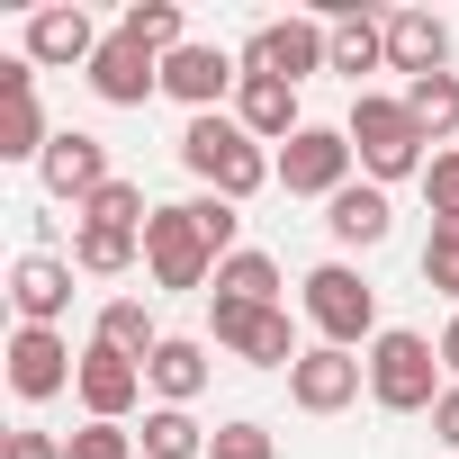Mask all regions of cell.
I'll list each match as a JSON object with an SVG mask.
<instances>
[{"label":"cell","mask_w":459,"mask_h":459,"mask_svg":"<svg viewBox=\"0 0 459 459\" xmlns=\"http://www.w3.org/2000/svg\"><path fill=\"white\" fill-rule=\"evenodd\" d=\"M235 126L253 135V144H289L307 117H298V82H271V73H244V91H235Z\"/></svg>","instance_id":"ffe728a7"},{"label":"cell","mask_w":459,"mask_h":459,"mask_svg":"<svg viewBox=\"0 0 459 459\" xmlns=\"http://www.w3.org/2000/svg\"><path fill=\"white\" fill-rule=\"evenodd\" d=\"M135 253H144V235H100V225H73V271H91V280L135 271Z\"/></svg>","instance_id":"83f0119b"},{"label":"cell","mask_w":459,"mask_h":459,"mask_svg":"<svg viewBox=\"0 0 459 459\" xmlns=\"http://www.w3.org/2000/svg\"><path fill=\"white\" fill-rule=\"evenodd\" d=\"M441 369H450V378H459V316H450V325H441Z\"/></svg>","instance_id":"8d00e7d4"},{"label":"cell","mask_w":459,"mask_h":459,"mask_svg":"<svg viewBox=\"0 0 459 459\" xmlns=\"http://www.w3.org/2000/svg\"><path fill=\"white\" fill-rule=\"evenodd\" d=\"M144 271H153V289H207L216 280V244L198 235L189 198H171V207L144 216Z\"/></svg>","instance_id":"5b68a950"},{"label":"cell","mask_w":459,"mask_h":459,"mask_svg":"<svg viewBox=\"0 0 459 459\" xmlns=\"http://www.w3.org/2000/svg\"><path fill=\"white\" fill-rule=\"evenodd\" d=\"M73 396L91 405V423H126V414L144 405V360H126V351H108V342H82Z\"/></svg>","instance_id":"4fadbf2b"},{"label":"cell","mask_w":459,"mask_h":459,"mask_svg":"<svg viewBox=\"0 0 459 459\" xmlns=\"http://www.w3.org/2000/svg\"><path fill=\"white\" fill-rule=\"evenodd\" d=\"M180 171H189L207 198H235V207H244L262 180H280V153H262L235 117L216 108V117H189V126H180Z\"/></svg>","instance_id":"6da1fadb"},{"label":"cell","mask_w":459,"mask_h":459,"mask_svg":"<svg viewBox=\"0 0 459 459\" xmlns=\"http://www.w3.org/2000/svg\"><path fill=\"white\" fill-rule=\"evenodd\" d=\"M0 360H10V396H19V405H55V396L82 378V351L64 342V325H19Z\"/></svg>","instance_id":"52a82bcc"},{"label":"cell","mask_w":459,"mask_h":459,"mask_svg":"<svg viewBox=\"0 0 459 459\" xmlns=\"http://www.w3.org/2000/svg\"><path fill=\"white\" fill-rule=\"evenodd\" d=\"M100 46H108V37H100V19H91V10H37V19L19 28V55H28L37 73H73V64L91 73V55H100Z\"/></svg>","instance_id":"7c38bea8"},{"label":"cell","mask_w":459,"mask_h":459,"mask_svg":"<svg viewBox=\"0 0 459 459\" xmlns=\"http://www.w3.org/2000/svg\"><path fill=\"white\" fill-rule=\"evenodd\" d=\"M10 307H19V325H64L73 316V262L64 253H19L10 262Z\"/></svg>","instance_id":"e0dca14e"},{"label":"cell","mask_w":459,"mask_h":459,"mask_svg":"<svg viewBox=\"0 0 459 459\" xmlns=\"http://www.w3.org/2000/svg\"><path fill=\"white\" fill-rule=\"evenodd\" d=\"M216 298H235V307H280V262L244 244L235 262H216Z\"/></svg>","instance_id":"4316f807"},{"label":"cell","mask_w":459,"mask_h":459,"mask_svg":"<svg viewBox=\"0 0 459 459\" xmlns=\"http://www.w3.org/2000/svg\"><path fill=\"white\" fill-rule=\"evenodd\" d=\"M189 216H198V235L216 244V262H235V253H244V207H235V198H207V189H198Z\"/></svg>","instance_id":"f546056e"},{"label":"cell","mask_w":459,"mask_h":459,"mask_svg":"<svg viewBox=\"0 0 459 459\" xmlns=\"http://www.w3.org/2000/svg\"><path fill=\"white\" fill-rule=\"evenodd\" d=\"M387 73H405V82L450 73V28L432 10H387Z\"/></svg>","instance_id":"d6986e66"},{"label":"cell","mask_w":459,"mask_h":459,"mask_svg":"<svg viewBox=\"0 0 459 459\" xmlns=\"http://www.w3.org/2000/svg\"><path fill=\"white\" fill-rule=\"evenodd\" d=\"M91 342H108V351H126V360H153V351H162V325H153L144 298H108L100 325H91Z\"/></svg>","instance_id":"603a6c76"},{"label":"cell","mask_w":459,"mask_h":459,"mask_svg":"<svg viewBox=\"0 0 459 459\" xmlns=\"http://www.w3.org/2000/svg\"><path fill=\"white\" fill-rule=\"evenodd\" d=\"M351 135L342 126H298L289 144H280V189L289 198H342L351 189Z\"/></svg>","instance_id":"9c48e42d"},{"label":"cell","mask_w":459,"mask_h":459,"mask_svg":"<svg viewBox=\"0 0 459 459\" xmlns=\"http://www.w3.org/2000/svg\"><path fill=\"white\" fill-rule=\"evenodd\" d=\"M0 459H64V441H55V432H37V423H19L10 441H0Z\"/></svg>","instance_id":"e575fe53"},{"label":"cell","mask_w":459,"mask_h":459,"mask_svg":"<svg viewBox=\"0 0 459 459\" xmlns=\"http://www.w3.org/2000/svg\"><path fill=\"white\" fill-rule=\"evenodd\" d=\"M432 432H441V450H459V378L441 387V405H432Z\"/></svg>","instance_id":"d590c367"},{"label":"cell","mask_w":459,"mask_h":459,"mask_svg":"<svg viewBox=\"0 0 459 459\" xmlns=\"http://www.w3.org/2000/svg\"><path fill=\"white\" fill-rule=\"evenodd\" d=\"M64 459H144V450H135L126 423H82V432L64 441Z\"/></svg>","instance_id":"1f68e13d"},{"label":"cell","mask_w":459,"mask_h":459,"mask_svg":"<svg viewBox=\"0 0 459 459\" xmlns=\"http://www.w3.org/2000/svg\"><path fill=\"white\" fill-rule=\"evenodd\" d=\"M325 37H333V73H351V82L387 64V19H369V10H333Z\"/></svg>","instance_id":"7402d4cb"},{"label":"cell","mask_w":459,"mask_h":459,"mask_svg":"<svg viewBox=\"0 0 459 459\" xmlns=\"http://www.w3.org/2000/svg\"><path fill=\"white\" fill-rule=\"evenodd\" d=\"M369 396L387 414H432L441 405V342H423L414 325H387L369 342Z\"/></svg>","instance_id":"3957f363"},{"label":"cell","mask_w":459,"mask_h":459,"mask_svg":"<svg viewBox=\"0 0 459 459\" xmlns=\"http://www.w3.org/2000/svg\"><path fill=\"white\" fill-rule=\"evenodd\" d=\"M162 91L189 108V117H216V100H235L244 91V55H225V46H180V55H162Z\"/></svg>","instance_id":"30bf717a"},{"label":"cell","mask_w":459,"mask_h":459,"mask_svg":"<svg viewBox=\"0 0 459 459\" xmlns=\"http://www.w3.org/2000/svg\"><path fill=\"white\" fill-rule=\"evenodd\" d=\"M37 180H46V198H91V189H108L117 171H108V144L91 135V126H55V144H46V162H37Z\"/></svg>","instance_id":"9a60e30c"},{"label":"cell","mask_w":459,"mask_h":459,"mask_svg":"<svg viewBox=\"0 0 459 459\" xmlns=\"http://www.w3.org/2000/svg\"><path fill=\"white\" fill-rule=\"evenodd\" d=\"M207 333H216V351H235L244 369H298V325H289V307H235V298H216V307H207Z\"/></svg>","instance_id":"8992f818"},{"label":"cell","mask_w":459,"mask_h":459,"mask_svg":"<svg viewBox=\"0 0 459 459\" xmlns=\"http://www.w3.org/2000/svg\"><path fill=\"white\" fill-rule=\"evenodd\" d=\"M342 135H351V153H360V180H378V189H396V180H423V171H432L423 126H414V117H405V100H387V91H360Z\"/></svg>","instance_id":"7a4b0ae2"},{"label":"cell","mask_w":459,"mask_h":459,"mask_svg":"<svg viewBox=\"0 0 459 459\" xmlns=\"http://www.w3.org/2000/svg\"><path fill=\"white\" fill-rule=\"evenodd\" d=\"M396 100H405V117L423 126V144L459 135V73H432V82H405Z\"/></svg>","instance_id":"484cf974"},{"label":"cell","mask_w":459,"mask_h":459,"mask_svg":"<svg viewBox=\"0 0 459 459\" xmlns=\"http://www.w3.org/2000/svg\"><path fill=\"white\" fill-rule=\"evenodd\" d=\"M117 28H126L144 55H180V46H189V28H180V0H135V10H126Z\"/></svg>","instance_id":"f1b7e54d"},{"label":"cell","mask_w":459,"mask_h":459,"mask_svg":"<svg viewBox=\"0 0 459 459\" xmlns=\"http://www.w3.org/2000/svg\"><path fill=\"white\" fill-rule=\"evenodd\" d=\"M423 289L459 298V225H432V235H423Z\"/></svg>","instance_id":"4dcf8cb0"},{"label":"cell","mask_w":459,"mask_h":459,"mask_svg":"<svg viewBox=\"0 0 459 459\" xmlns=\"http://www.w3.org/2000/svg\"><path fill=\"white\" fill-rule=\"evenodd\" d=\"M73 216H82V225H100V235H144V216H153V207H144V180H126V171H117V180H108V189H91Z\"/></svg>","instance_id":"d4e9b609"},{"label":"cell","mask_w":459,"mask_h":459,"mask_svg":"<svg viewBox=\"0 0 459 459\" xmlns=\"http://www.w3.org/2000/svg\"><path fill=\"white\" fill-rule=\"evenodd\" d=\"M207 441H216V432H207L189 405H153V414H144V432H135V450H144V459H207Z\"/></svg>","instance_id":"cb8c5ba5"},{"label":"cell","mask_w":459,"mask_h":459,"mask_svg":"<svg viewBox=\"0 0 459 459\" xmlns=\"http://www.w3.org/2000/svg\"><path fill=\"white\" fill-rule=\"evenodd\" d=\"M91 91H100L108 108H144V100L162 91V55H144L126 28H108V46L91 55Z\"/></svg>","instance_id":"2e32d148"},{"label":"cell","mask_w":459,"mask_h":459,"mask_svg":"<svg viewBox=\"0 0 459 459\" xmlns=\"http://www.w3.org/2000/svg\"><path fill=\"white\" fill-rule=\"evenodd\" d=\"M307 325H316L333 351H360V342L387 333V325H378V289H369L351 262H316V271H307Z\"/></svg>","instance_id":"277c9868"},{"label":"cell","mask_w":459,"mask_h":459,"mask_svg":"<svg viewBox=\"0 0 459 459\" xmlns=\"http://www.w3.org/2000/svg\"><path fill=\"white\" fill-rule=\"evenodd\" d=\"M360 387H369V360H351V351H333V342L298 351V369H289V405H298V414H342Z\"/></svg>","instance_id":"5bb4252c"},{"label":"cell","mask_w":459,"mask_h":459,"mask_svg":"<svg viewBox=\"0 0 459 459\" xmlns=\"http://www.w3.org/2000/svg\"><path fill=\"white\" fill-rule=\"evenodd\" d=\"M207 459H280V441H271L262 423H225V432L207 441Z\"/></svg>","instance_id":"836d02e7"},{"label":"cell","mask_w":459,"mask_h":459,"mask_svg":"<svg viewBox=\"0 0 459 459\" xmlns=\"http://www.w3.org/2000/svg\"><path fill=\"white\" fill-rule=\"evenodd\" d=\"M423 198H432V225H459V144H450V153H432Z\"/></svg>","instance_id":"d6a6232c"},{"label":"cell","mask_w":459,"mask_h":459,"mask_svg":"<svg viewBox=\"0 0 459 459\" xmlns=\"http://www.w3.org/2000/svg\"><path fill=\"white\" fill-rule=\"evenodd\" d=\"M144 387H153L162 405H198V387H207V342H189V333H162V351L144 360Z\"/></svg>","instance_id":"44dd1931"},{"label":"cell","mask_w":459,"mask_h":459,"mask_svg":"<svg viewBox=\"0 0 459 459\" xmlns=\"http://www.w3.org/2000/svg\"><path fill=\"white\" fill-rule=\"evenodd\" d=\"M325 235H333L342 253H378V244L396 235V207H387V189H378V180H351L342 198H325Z\"/></svg>","instance_id":"ac0fdd59"},{"label":"cell","mask_w":459,"mask_h":459,"mask_svg":"<svg viewBox=\"0 0 459 459\" xmlns=\"http://www.w3.org/2000/svg\"><path fill=\"white\" fill-rule=\"evenodd\" d=\"M46 144H55V126L37 108V64L10 55L0 64V162H46Z\"/></svg>","instance_id":"8fae6325"},{"label":"cell","mask_w":459,"mask_h":459,"mask_svg":"<svg viewBox=\"0 0 459 459\" xmlns=\"http://www.w3.org/2000/svg\"><path fill=\"white\" fill-rule=\"evenodd\" d=\"M244 73H271V82H316V73H333L325 19H262V28L244 37Z\"/></svg>","instance_id":"ba28073f"}]
</instances>
